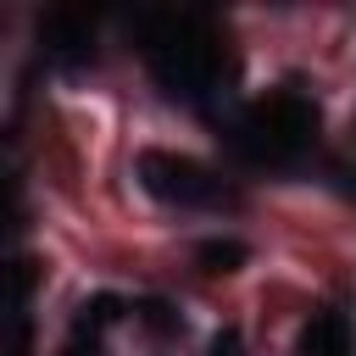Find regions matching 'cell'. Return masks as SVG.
Listing matches in <instances>:
<instances>
[{
    "label": "cell",
    "instance_id": "obj_6",
    "mask_svg": "<svg viewBox=\"0 0 356 356\" xmlns=\"http://www.w3.org/2000/svg\"><path fill=\"white\" fill-rule=\"evenodd\" d=\"M50 44H56V56H83V44H89V28H83L78 17L56 11V17H50Z\"/></svg>",
    "mask_w": 356,
    "mask_h": 356
},
{
    "label": "cell",
    "instance_id": "obj_3",
    "mask_svg": "<svg viewBox=\"0 0 356 356\" xmlns=\"http://www.w3.org/2000/svg\"><path fill=\"white\" fill-rule=\"evenodd\" d=\"M134 178L145 195H156L161 206H178V211H200V206H228L234 189L195 156H178V150H139L134 156Z\"/></svg>",
    "mask_w": 356,
    "mask_h": 356
},
{
    "label": "cell",
    "instance_id": "obj_1",
    "mask_svg": "<svg viewBox=\"0 0 356 356\" xmlns=\"http://www.w3.org/2000/svg\"><path fill=\"white\" fill-rule=\"evenodd\" d=\"M145 56L156 67V78L184 95V100H206L217 89V39L200 17H178V11H161V17H145Z\"/></svg>",
    "mask_w": 356,
    "mask_h": 356
},
{
    "label": "cell",
    "instance_id": "obj_2",
    "mask_svg": "<svg viewBox=\"0 0 356 356\" xmlns=\"http://www.w3.org/2000/svg\"><path fill=\"white\" fill-rule=\"evenodd\" d=\"M312 139H317V106L295 89H273L267 100H256L234 134V145L261 167H289Z\"/></svg>",
    "mask_w": 356,
    "mask_h": 356
},
{
    "label": "cell",
    "instance_id": "obj_4",
    "mask_svg": "<svg viewBox=\"0 0 356 356\" xmlns=\"http://www.w3.org/2000/svg\"><path fill=\"white\" fill-rule=\"evenodd\" d=\"M300 356H356L345 312H334V306L312 312V317H306V328H300Z\"/></svg>",
    "mask_w": 356,
    "mask_h": 356
},
{
    "label": "cell",
    "instance_id": "obj_5",
    "mask_svg": "<svg viewBox=\"0 0 356 356\" xmlns=\"http://www.w3.org/2000/svg\"><path fill=\"white\" fill-rule=\"evenodd\" d=\"M39 289V267L28 261V256H11V261H0V317H17L22 306H28V295Z\"/></svg>",
    "mask_w": 356,
    "mask_h": 356
},
{
    "label": "cell",
    "instance_id": "obj_8",
    "mask_svg": "<svg viewBox=\"0 0 356 356\" xmlns=\"http://www.w3.org/2000/svg\"><path fill=\"white\" fill-rule=\"evenodd\" d=\"M17 222V178H11V167L0 161V234Z\"/></svg>",
    "mask_w": 356,
    "mask_h": 356
},
{
    "label": "cell",
    "instance_id": "obj_7",
    "mask_svg": "<svg viewBox=\"0 0 356 356\" xmlns=\"http://www.w3.org/2000/svg\"><path fill=\"white\" fill-rule=\"evenodd\" d=\"M239 261H245V245L239 239H206L200 245V267L206 273H234Z\"/></svg>",
    "mask_w": 356,
    "mask_h": 356
}]
</instances>
